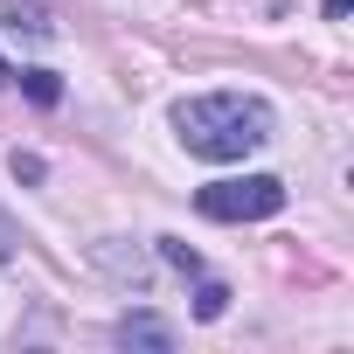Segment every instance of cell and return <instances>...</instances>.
I'll use <instances>...</instances> for the list:
<instances>
[{
  "instance_id": "277c9868",
  "label": "cell",
  "mask_w": 354,
  "mask_h": 354,
  "mask_svg": "<svg viewBox=\"0 0 354 354\" xmlns=\"http://www.w3.org/2000/svg\"><path fill=\"white\" fill-rule=\"evenodd\" d=\"M15 84H21V91H28L35 104H56V97H63V84H56L49 70H15Z\"/></svg>"
},
{
  "instance_id": "5b68a950",
  "label": "cell",
  "mask_w": 354,
  "mask_h": 354,
  "mask_svg": "<svg viewBox=\"0 0 354 354\" xmlns=\"http://www.w3.org/2000/svg\"><path fill=\"white\" fill-rule=\"evenodd\" d=\"M223 306H230V285L202 278V292H195V319H223Z\"/></svg>"
},
{
  "instance_id": "52a82bcc",
  "label": "cell",
  "mask_w": 354,
  "mask_h": 354,
  "mask_svg": "<svg viewBox=\"0 0 354 354\" xmlns=\"http://www.w3.org/2000/svg\"><path fill=\"white\" fill-rule=\"evenodd\" d=\"M326 21H347V0H326Z\"/></svg>"
},
{
  "instance_id": "3957f363",
  "label": "cell",
  "mask_w": 354,
  "mask_h": 354,
  "mask_svg": "<svg viewBox=\"0 0 354 354\" xmlns=\"http://www.w3.org/2000/svg\"><path fill=\"white\" fill-rule=\"evenodd\" d=\"M118 340H125V347H167L174 333H167V319H153V313H125V319H118Z\"/></svg>"
},
{
  "instance_id": "6da1fadb",
  "label": "cell",
  "mask_w": 354,
  "mask_h": 354,
  "mask_svg": "<svg viewBox=\"0 0 354 354\" xmlns=\"http://www.w3.org/2000/svg\"><path fill=\"white\" fill-rule=\"evenodd\" d=\"M174 132L202 160H243L271 139V104L243 97V91H209V97H188L174 111Z\"/></svg>"
},
{
  "instance_id": "8992f818",
  "label": "cell",
  "mask_w": 354,
  "mask_h": 354,
  "mask_svg": "<svg viewBox=\"0 0 354 354\" xmlns=\"http://www.w3.org/2000/svg\"><path fill=\"white\" fill-rule=\"evenodd\" d=\"M160 257H167L174 271H181V278H202V257H195L188 243H174V236H160Z\"/></svg>"
},
{
  "instance_id": "ba28073f",
  "label": "cell",
  "mask_w": 354,
  "mask_h": 354,
  "mask_svg": "<svg viewBox=\"0 0 354 354\" xmlns=\"http://www.w3.org/2000/svg\"><path fill=\"white\" fill-rule=\"evenodd\" d=\"M0 84H15V70H8V63H0Z\"/></svg>"
},
{
  "instance_id": "7a4b0ae2",
  "label": "cell",
  "mask_w": 354,
  "mask_h": 354,
  "mask_svg": "<svg viewBox=\"0 0 354 354\" xmlns=\"http://www.w3.org/2000/svg\"><path fill=\"white\" fill-rule=\"evenodd\" d=\"M195 209H202V216H216V223H264V216H278V209H285V181H278V174L209 181V188L195 195Z\"/></svg>"
}]
</instances>
